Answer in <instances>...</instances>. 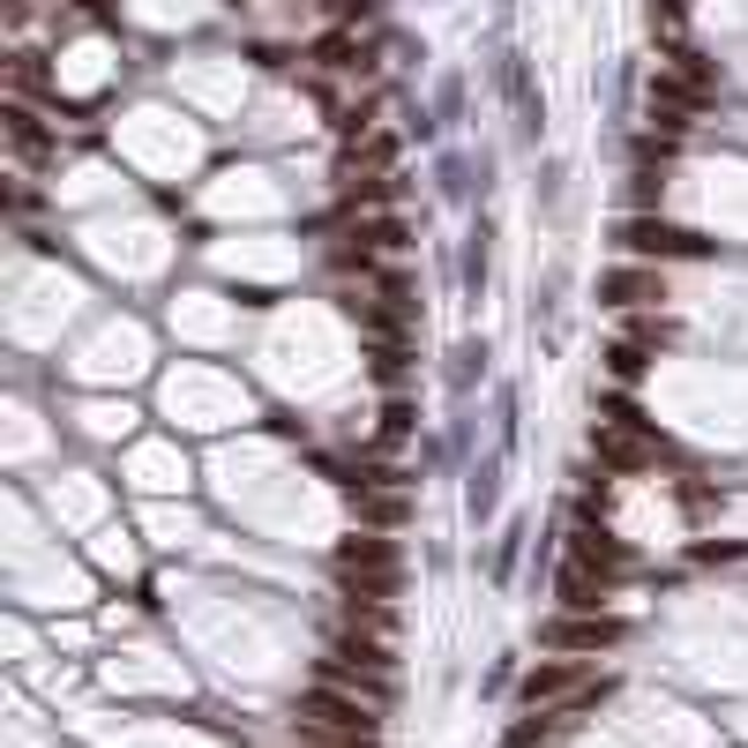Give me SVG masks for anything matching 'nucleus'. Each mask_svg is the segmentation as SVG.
Listing matches in <instances>:
<instances>
[{"instance_id": "0eeeda50", "label": "nucleus", "mask_w": 748, "mask_h": 748, "mask_svg": "<svg viewBox=\"0 0 748 748\" xmlns=\"http://www.w3.org/2000/svg\"><path fill=\"white\" fill-rule=\"evenodd\" d=\"M599 299H607V307H651V299H666L659 262H622V270H607V277H599Z\"/></svg>"}, {"instance_id": "f8f14e48", "label": "nucleus", "mask_w": 748, "mask_h": 748, "mask_svg": "<svg viewBox=\"0 0 748 748\" xmlns=\"http://www.w3.org/2000/svg\"><path fill=\"white\" fill-rule=\"evenodd\" d=\"M0 121H8V143H15L23 158H45V150H53V143H45V127H38V113H31V98H8V113H0Z\"/></svg>"}, {"instance_id": "4468645a", "label": "nucleus", "mask_w": 748, "mask_h": 748, "mask_svg": "<svg viewBox=\"0 0 748 748\" xmlns=\"http://www.w3.org/2000/svg\"><path fill=\"white\" fill-rule=\"evenodd\" d=\"M360 233L374 240V254H405V248H412V233H405V217H360Z\"/></svg>"}, {"instance_id": "6e6552de", "label": "nucleus", "mask_w": 748, "mask_h": 748, "mask_svg": "<svg viewBox=\"0 0 748 748\" xmlns=\"http://www.w3.org/2000/svg\"><path fill=\"white\" fill-rule=\"evenodd\" d=\"M307 60L322 68V76H367L374 60H367V38L360 31H322V38L307 45Z\"/></svg>"}, {"instance_id": "423d86ee", "label": "nucleus", "mask_w": 748, "mask_h": 748, "mask_svg": "<svg viewBox=\"0 0 748 748\" xmlns=\"http://www.w3.org/2000/svg\"><path fill=\"white\" fill-rule=\"evenodd\" d=\"M711 105V90H696L689 76H673V68H659L651 76V121H666V135H681V127L696 121Z\"/></svg>"}, {"instance_id": "f257e3e1", "label": "nucleus", "mask_w": 748, "mask_h": 748, "mask_svg": "<svg viewBox=\"0 0 748 748\" xmlns=\"http://www.w3.org/2000/svg\"><path fill=\"white\" fill-rule=\"evenodd\" d=\"M292 741H330V748H382V704L374 696H352V689H299L292 704Z\"/></svg>"}, {"instance_id": "9d476101", "label": "nucleus", "mask_w": 748, "mask_h": 748, "mask_svg": "<svg viewBox=\"0 0 748 748\" xmlns=\"http://www.w3.org/2000/svg\"><path fill=\"white\" fill-rule=\"evenodd\" d=\"M352 517L367 532H397L412 517V501H405V487H352Z\"/></svg>"}, {"instance_id": "20e7f679", "label": "nucleus", "mask_w": 748, "mask_h": 748, "mask_svg": "<svg viewBox=\"0 0 748 748\" xmlns=\"http://www.w3.org/2000/svg\"><path fill=\"white\" fill-rule=\"evenodd\" d=\"M599 689H607V681H599L591 666H577V659H540L532 673H524V689H517V696H524L532 711H577V704H591Z\"/></svg>"}, {"instance_id": "ddd939ff", "label": "nucleus", "mask_w": 748, "mask_h": 748, "mask_svg": "<svg viewBox=\"0 0 748 748\" xmlns=\"http://www.w3.org/2000/svg\"><path fill=\"white\" fill-rule=\"evenodd\" d=\"M8 83H15V98H53V105H60V90H53L38 53H15V60H8Z\"/></svg>"}, {"instance_id": "39448f33", "label": "nucleus", "mask_w": 748, "mask_h": 748, "mask_svg": "<svg viewBox=\"0 0 748 748\" xmlns=\"http://www.w3.org/2000/svg\"><path fill=\"white\" fill-rule=\"evenodd\" d=\"M546 651H614L622 644V622L614 614H554V622L540 628Z\"/></svg>"}, {"instance_id": "7ed1b4c3", "label": "nucleus", "mask_w": 748, "mask_h": 748, "mask_svg": "<svg viewBox=\"0 0 748 748\" xmlns=\"http://www.w3.org/2000/svg\"><path fill=\"white\" fill-rule=\"evenodd\" d=\"M614 240H622L636 262H704V254H711L704 233L666 225V217H622V225H614Z\"/></svg>"}, {"instance_id": "9b49d317", "label": "nucleus", "mask_w": 748, "mask_h": 748, "mask_svg": "<svg viewBox=\"0 0 748 748\" xmlns=\"http://www.w3.org/2000/svg\"><path fill=\"white\" fill-rule=\"evenodd\" d=\"M569 562L599 569V577H622V569H628V546H622V540H607L599 524H577V532H569Z\"/></svg>"}, {"instance_id": "1a4fd4ad", "label": "nucleus", "mask_w": 748, "mask_h": 748, "mask_svg": "<svg viewBox=\"0 0 748 748\" xmlns=\"http://www.w3.org/2000/svg\"><path fill=\"white\" fill-rule=\"evenodd\" d=\"M614 599V577L583 569V562H562V614H607Z\"/></svg>"}, {"instance_id": "f03ea898", "label": "nucleus", "mask_w": 748, "mask_h": 748, "mask_svg": "<svg viewBox=\"0 0 748 748\" xmlns=\"http://www.w3.org/2000/svg\"><path fill=\"white\" fill-rule=\"evenodd\" d=\"M337 583H344V599H374V607H389L397 591H405V546L389 540V532H352V540L337 546Z\"/></svg>"}, {"instance_id": "2eb2a0df", "label": "nucleus", "mask_w": 748, "mask_h": 748, "mask_svg": "<svg viewBox=\"0 0 748 748\" xmlns=\"http://www.w3.org/2000/svg\"><path fill=\"white\" fill-rule=\"evenodd\" d=\"M292 748H330V741H292Z\"/></svg>"}]
</instances>
